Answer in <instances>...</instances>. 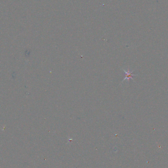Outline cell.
Returning a JSON list of instances; mask_svg holds the SVG:
<instances>
[{
  "label": "cell",
  "mask_w": 168,
  "mask_h": 168,
  "mask_svg": "<svg viewBox=\"0 0 168 168\" xmlns=\"http://www.w3.org/2000/svg\"><path fill=\"white\" fill-rule=\"evenodd\" d=\"M123 70L124 71V72L125 73V78L123 80V81H122V83L123 82V81H124L125 80H127V81L128 82V81H129V80L130 79H131L132 80H133L134 81V79H133V78H132V76L137 75V74H133V71H130L129 69H128L127 71H126V70H124V69H123Z\"/></svg>",
  "instance_id": "cell-1"
}]
</instances>
